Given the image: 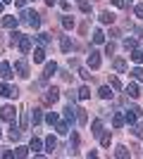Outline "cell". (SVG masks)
Masks as SVG:
<instances>
[{
    "instance_id": "41",
    "label": "cell",
    "mask_w": 143,
    "mask_h": 159,
    "mask_svg": "<svg viewBox=\"0 0 143 159\" xmlns=\"http://www.w3.org/2000/svg\"><path fill=\"white\" fill-rule=\"evenodd\" d=\"M115 69L117 71H124V69H126V62L124 60H115Z\"/></svg>"
},
{
    "instance_id": "28",
    "label": "cell",
    "mask_w": 143,
    "mask_h": 159,
    "mask_svg": "<svg viewBox=\"0 0 143 159\" xmlns=\"http://www.w3.org/2000/svg\"><path fill=\"white\" fill-rule=\"evenodd\" d=\"M29 150H34V152H41V150H43V143H41L38 138H34V140H31V147H29Z\"/></svg>"
},
{
    "instance_id": "29",
    "label": "cell",
    "mask_w": 143,
    "mask_h": 159,
    "mask_svg": "<svg viewBox=\"0 0 143 159\" xmlns=\"http://www.w3.org/2000/svg\"><path fill=\"white\" fill-rule=\"evenodd\" d=\"M115 154H117V157H119V159H124V157H129V150H126V147H124V145H119V147H117V150H115Z\"/></svg>"
},
{
    "instance_id": "5",
    "label": "cell",
    "mask_w": 143,
    "mask_h": 159,
    "mask_svg": "<svg viewBox=\"0 0 143 159\" xmlns=\"http://www.w3.org/2000/svg\"><path fill=\"white\" fill-rule=\"evenodd\" d=\"M138 116H141V107H131L129 112L124 114V121H126V124H136Z\"/></svg>"
},
{
    "instance_id": "37",
    "label": "cell",
    "mask_w": 143,
    "mask_h": 159,
    "mask_svg": "<svg viewBox=\"0 0 143 159\" xmlns=\"http://www.w3.org/2000/svg\"><path fill=\"white\" fill-rule=\"evenodd\" d=\"M14 157H29V147H17V150H14Z\"/></svg>"
},
{
    "instance_id": "27",
    "label": "cell",
    "mask_w": 143,
    "mask_h": 159,
    "mask_svg": "<svg viewBox=\"0 0 143 159\" xmlns=\"http://www.w3.org/2000/svg\"><path fill=\"white\" fill-rule=\"evenodd\" d=\"M88 98H91L88 86H81V88H79V100H88Z\"/></svg>"
},
{
    "instance_id": "3",
    "label": "cell",
    "mask_w": 143,
    "mask_h": 159,
    "mask_svg": "<svg viewBox=\"0 0 143 159\" xmlns=\"http://www.w3.org/2000/svg\"><path fill=\"white\" fill-rule=\"evenodd\" d=\"M14 116H17V112H14V107H12V105H5L2 109H0V119H5V121H10V124H12Z\"/></svg>"
},
{
    "instance_id": "10",
    "label": "cell",
    "mask_w": 143,
    "mask_h": 159,
    "mask_svg": "<svg viewBox=\"0 0 143 159\" xmlns=\"http://www.w3.org/2000/svg\"><path fill=\"white\" fill-rule=\"evenodd\" d=\"M17 24H19V19H17L14 14H10V17H2V26H5V29H14Z\"/></svg>"
},
{
    "instance_id": "7",
    "label": "cell",
    "mask_w": 143,
    "mask_h": 159,
    "mask_svg": "<svg viewBox=\"0 0 143 159\" xmlns=\"http://www.w3.org/2000/svg\"><path fill=\"white\" fill-rule=\"evenodd\" d=\"M17 45H19V52H24V55L31 52V38H29V36H21Z\"/></svg>"
},
{
    "instance_id": "45",
    "label": "cell",
    "mask_w": 143,
    "mask_h": 159,
    "mask_svg": "<svg viewBox=\"0 0 143 159\" xmlns=\"http://www.w3.org/2000/svg\"><path fill=\"white\" fill-rule=\"evenodd\" d=\"M105 52H107V55L115 52V43H107V45H105Z\"/></svg>"
},
{
    "instance_id": "18",
    "label": "cell",
    "mask_w": 143,
    "mask_h": 159,
    "mask_svg": "<svg viewBox=\"0 0 143 159\" xmlns=\"http://www.w3.org/2000/svg\"><path fill=\"white\" fill-rule=\"evenodd\" d=\"M112 126H115V128H122L124 126V114L115 112V116H112Z\"/></svg>"
},
{
    "instance_id": "11",
    "label": "cell",
    "mask_w": 143,
    "mask_h": 159,
    "mask_svg": "<svg viewBox=\"0 0 143 159\" xmlns=\"http://www.w3.org/2000/svg\"><path fill=\"white\" fill-rule=\"evenodd\" d=\"M55 71H57V64H55V62H48V64H45V71H43V81H48Z\"/></svg>"
},
{
    "instance_id": "31",
    "label": "cell",
    "mask_w": 143,
    "mask_h": 159,
    "mask_svg": "<svg viewBox=\"0 0 143 159\" xmlns=\"http://www.w3.org/2000/svg\"><path fill=\"white\" fill-rule=\"evenodd\" d=\"M19 135H21V131H19L17 126H14V121H12V126H10V138H12V140H17Z\"/></svg>"
},
{
    "instance_id": "40",
    "label": "cell",
    "mask_w": 143,
    "mask_h": 159,
    "mask_svg": "<svg viewBox=\"0 0 143 159\" xmlns=\"http://www.w3.org/2000/svg\"><path fill=\"white\" fill-rule=\"evenodd\" d=\"M19 38H21L19 31H12V33H10V43H12V45H14V43H19Z\"/></svg>"
},
{
    "instance_id": "9",
    "label": "cell",
    "mask_w": 143,
    "mask_h": 159,
    "mask_svg": "<svg viewBox=\"0 0 143 159\" xmlns=\"http://www.w3.org/2000/svg\"><path fill=\"white\" fill-rule=\"evenodd\" d=\"M100 66V55L95 52V50H91V55H88V69H98Z\"/></svg>"
},
{
    "instance_id": "8",
    "label": "cell",
    "mask_w": 143,
    "mask_h": 159,
    "mask_svg": "<svg viewBox=\"0 0 143 159\" xmlns=\"http://www.w3.org/2000/svg\"><path fill=\"white\" fill-rule=\"evenodd\" d=\"M64 121H67V124H74L76 121V107L74 105H69L67 109H64Z\"/></svg>"
},
{
    "instance_id": "51",
    "label": "cell",
    "mask_w": 143,
    "mask_h": 159,
    "mask_svg": "<svg viewBox=\"0 0 143 159\" xmlns=\"http://www.w3.org/2000/svg\"><path fill=\"white\" fill-rule=\"evenodd\" d=\"M2 2H5V5H7V2H12V0H2Z\"/></svg>"
},
{
    "instance_id": "38",
    "label": "cell",
    "mask_w": 143,
    "mask_h": 159,
    "mask_svg": "<svg viewBox=\"0 0 143 159\" xmlns=\"http://www.w3.org/2000/svg\"><path fill=\"white\" fill-rule=\"evenodd\" d=\"M79 10L88 14V12H91V2H88V0H81V2H79Z\"/></svg>"
},
{
    "instance_id": "12",
    "label": "cell",
    "mask_w": 143,
    "mask_h": 159,
    "mask_svg": "<svg viewBox=\"0 0 143 159\" xmlns=\"http://www.w3.org/2000/svg\"><path fill=\"white\" fill-rule=\"evenodd\" d=\"M0 76H2V79H12V76H14V74H12V66L7 64V62L0 64Z\"/></svg>"
},
{
    "instance_id": "34",
    "label": "cell",
    "mask_w": 143,
    "mask_h": 159,
    "mask_svg": "<svg viewBox=\"0 0 143 159\" xmlns=\"http://www.w3.org/2000/svg\"><path fill=\"white\" fill-rule=\"evenodd\" d=\"M36 38H38V43H41V45H48V43H50V33H38Z\"/></svg>"
},
{
    "instance_id": "46",
    "label": "cell",
    "mask_w": 143,
    "mask_h": 159,
    "mask_svg": "<svg viewBox=\"0 0 143 159\" xmlns=\"http://www.w3.org/2000/svg\"><path fill=\"white\" fill-rule=\"evenodd\" d=\"M79 74H81V79H86V81L91 79V71H88V69H81V71H79Z\"/></svg>"
},
{
    "instance_id": "16",
    "label": "cell",
    "mask_w": 143,
    "mask_h": 159,
    "mask_svg": "<svg viewBox=\"0 0 143 159\" xmlns=\"http://www.w3.org/2000/svg\"><path fill=\"white\" fill-rule=\"evenodd\" d=\"M43 60H45V50H43V48H36V50H34V62H36V64H41Z\"/></svg>"
},
{
    "instance_id": "30",
    "label": "cell",
    "mask_w": 143,
    "mask_h": 159,
    "mask_svg": "<svg viewBox=\"0 0 143 159\" xmlns=\"http://www.w3.org/2000/svg\"><path fill=\"white\" fill-rule=\"evenodd\" d=\"M131 60L136 62V64H141V62H143V52H141V50H136V48H134V52H131Z\"/></svg>"
},
{
    "instance_id": "1",
    "label": "cell",
    "mask_w": 143,
    "mask_h": 159,
    "mask_svg": "<svg viewBox=\"0 0 143 159\" xmlns=\"http://www.w3.org/2000/svg\"><path fill=\"white\" fill-rule=\"evenodd\" d=\"M19 21H26L29 26L38 29V26H41V14H36L34 10H24V12H21V17H19Z\"/></svg>"
},
{
    "instance_id": "20",
    "label": "cell",
    "mask_w": 143,
    "mask_h": 159,
    "mask_svg": "<svg viewBox=\"0 0 143 159\" xmlns=\"http://www.w3.org/2000/svg\"><path fill=\"white\" fill-rule=\"evenodd\" d=\"M60 48H62V52H69V50H72V38H69V36H62Z\"/></svg>"
},
{
    "instance_id": "33",
    "label": "cell",
    "mask_w": 143,
    "mask_h": 159,
    "mask_svg": "<svg viewBox=\"0 0 143 159\" xmlns=\"http://www.w3.org/2000/svg\"><path fill=\"white\" fill-rule=\"evenodd\" d=\"M110 86H112V90H122V81L117 79V76H112V79H110Z\"/></svg>"
},
{
    "instance_id": "15",
    "label": "cell",
    "mask_w": 143,
    "mask_h": 159,
    "mask_svg": "<svg viewBox=\"0 0 143 159\" xmlns=\"http://www.w3.org/2000/svg\"><path fill=\"white\" fill-rule=\"evenodd\" d=\"M91 133H93V135H98V138H100V133H102V121H100V119H95L93 124H91Z\"/></svg>"
},
{
    "instance_id": "23",
    "label": "cell",
    "mask_w": 143,
    "mask_h": 159,
    "mask_svg": "<svg viewBox=\"0 0 143 159\" xmlns=\"http://www.w3.org/2000/svg\"><path fill=\"white\" fill-rule=\"evenodd\" d=\"M100 21L102 24H112V21H115V14L112 12H100Z\"/></svg>"
},
{
    "instance_id": "42",
    "label": "cell",
    "mask_w": 143,
    "mask_h": 159,
    "mask_svg": "<svg viewBox=\"0 0 143 159\" xmlns=\"http://www.w3.org/2000/svg\"><path fill=\"white\" fill-rule=\"evenodd\" d=\"M110 2H112V5H115V7H126V5H129L126 0H110Z\"/></svg>"
},
{
    "instance_id": "47",
    "label": "cell",
    "mask_w": 143,
    "mask_h": 159,
    "mask_svg": "<svg viewBox=\"0 0 143 159\" xmlns=\"http://www.w3.org/2000/svg\"><path fill=\"white\" fill-rule=\"evenodd\" d=\"M2 157H5V159H12V157H14V152H10V150H5V152H2Z\"/></svg>"
},
{
    "instance_id": "14",
    "label": "cell",
    "mask_w": 143,
    "mask_h": 159,
    "mask_svg": "<svg viewBox=\"0 0 143 159\" xmlns=\"http://www.w3.org/2000/svg\"><path fill=\"white\" fill-rule=\"evenodd\" d=\"M55 131L60 133V135H67L69 133V124L67 121H57V124H55Z\"/></svg>"
},
{
    "instance_id": "49",
    "label": "cell",
    "mask_w": 143,
    "mask_h": 159,
    "mask_svg": "<svg viewBox=\"0 0 143 159\" xmlns=\"http://www.w3.org/2000/svg\"><path fill=\"white\" fill-rule=\"evenodd\" d=\"M45 5H55V0H45Z\"/></svg>"
},
{
    "instance_id": "19",
    "label": "cell",
    "mask_w": 143,
    "mask_h": 159,
    "mask_svg": "<svg viewBox=\"0 0 143 159\" xmlns=\"http://www.w3.org/2000/svg\"><path fill=\"white\" fill-rule=\"evenodd\" d=\"M98 95H100L102 100H110L112 95H115V93H112V86H110V88H107V86H102L100 90H98Z\"/></svg>"
},
{
    "instance_id": "21",
    "label": "cell",
    "mask_w": 143,
    "mask_h": 159,
    "mask_svg": "<svg viewBox=\"0 0 143 159\" xmlns=\"http://www.w3.org/2000/svg\"><path fill=\"white\" fill-rule=\"evenodd\" d=\"M55 147H57V140H55L53 135H48V138H45V150H48L50 154H53V150H55Z\"/></svg>"
},
{
    "instance_id": "13",
    "label": "cell",
    "mask_w": 143,
    "mask_h": 159,
    "mask_svg": "<svg viewBox=\"0 0 143 159\" xmlns=\"http://www.w3.org/2000/svg\"><path fill=\"white\" fill-rule=\"evenodd\" d=\"M29 121H31L34 126H38V124L43 121V114H41V109H34V112H31V116H29Z\"/></svg>"
},
{
    "instance_id": "50",
    "label": "cell",
    "mask_w": 143,
    "mask_h": 159,
    "mask_svg": "<svg viewBox=\"0 0 143 159\" xmlns=\"http://www.w3.org/2000/svg\"><path fill=\"white\" fill-rule=\"evenodd\" d=\"M2 7H5V2H2V0H0V12H2Z\"/></svg>"
},
{
    "instance_id": "36",
    "label": "cell",
    "mask_w": 143,
    "mask_h": 159,
    "mask_svg": "<svg viewBox=\"0 0 143 159\" xmlns=\"http://www.w3.org/2000/svg\"><path fill=\"white\" fill-rule=\"evenodd\" d=\"M62 26L64 29H74V19H72V17H62Z\"/></svg>"
},
{
    "instance_id": "39",
    "label": "cell",
    "mask_w": 143,
    "mask_h": 159,
    "mask_svg": "<svg viewBox=\"0 0 143 159\" xmlns=\"http://www.w3.org/2000/svg\"><path fill=\"white\" fill-rule=\"evenodd\" d=\"M136 45H138L136 38H126V40H124V48H126V50H134Z\"/></svg>"
},
{
    "instance_id": "44",
    "label": "cell",
    "mask_w": 143,
    "mask_h": 159,
    "mask_svg": "<svg viewBox=\"0 0 143 159\" xmlns=\"http://www.w3.org/2000/svg\"><path fill=\"white\" fill-rule=\"evenodd\" d=\"M76 145H79V135H76V133H72V152H74Z\"/></svg>"
},
{
    "instance_id": "22",
    "label": "cell",
    "mask_w": 143,
    "mask_h": 159,
    "mask_svg": "<svg viewBox=\"0 0 143 159\" xmlns=\"http://www.w3.org/2000/svg\"><path fill=\"white\" fill-rule=\"evenodd\" d=\"M102 40H105V33H102L100 29H95V31H93V43H95V45H100Z\"/></svg>"
},
{
    "instance_id": "32",
    "label": "cell",
    "mask_w": 143,
    "mask_h": 159,
    "mask_svg": "<svg viewBox=\"0 0 143 159\" xmlns=\"http://www.w3.org/2000/svg\"><path fill=\"white\" fill-rule=\"evenodd\" d=\"M131 133H134L136 138H143V126H138V124H131Z\"/></svg>"
},
{
    "instance_id": "52",
    "label": "cell",
    "mask_w": 143,
    "mask_h": 159,
    "mask_svg": "<svg viewBox=\"0 0 143 159\" xmlns=\"http://www.w3.org/2000/svg\"><path fill=\"white\" fill-rule=\"evenodd\" d=\"M0 138H2V133H0Z\"/></svg>"
},
{
    "instance_id": "25",
    "label": "cell",
    "mask_w": 143,
    "mask_h": 159,
    "mask_svg": "<svg viewBox=\"0 0 143 159\" xmlns=\"http://www.w3.org/2000/svg\"><path fill=\"white\" fill-rule=\"evenodd\" d=\"M45 121H48V124H50V126H55V124L60 121V116H57V114H55V112H48V114H45Z\"/></svg>"
},
{
    "instance_id": "35",
    "label": "cell",
    "mask_w": 143,
    "mask_h": 159,
    "mask_svg": "<svg viewBox=\"0 0 143 159\" xmlns=\"http://www.w3.org/2000/svg\"><path fill=\"white\" fill-rule=\"evenodd\" d=\"M131 76H134L136 81H143V66H136V69L131 71Z\"/></svg>"
},
{
    "instance_id": "24",
    "label": "cell",
    "mask_w": 143,
    "mask_h": 159,
    "mask_svg": "<svg viewBox=\"0 0 143 159\" xmlns=\"http://www.w3.org/2000/svg\"><path fill=\"white\" fill-rule=\"evenodd\" d=\"M76 121H79V124H86V121H88V116H86V109H76Z\"/></svg>"
},
{
    "instance_id": "2",
    "label": "cell",
    "mask_w": 143,
    "mask_h": 159,
    "mask_svg": "<svg viewBox=\"0 0 143 159\" xmlns=\"http://www.w3.org/2000/svg\"><path fill=\"white\" fill-rule=\"evenodd\" d=\"M57 100H60V90H57V88H48L45 95H43V102H45V105H55Z\"/></svg>"
},
{
    "instance_id": "17",
    "label": "cell",
    "mask_w": 143,
    "mask_h": 159,
    "mask_svg": "<svg viewBox=\"0 0 143 159\" xmlns=\"http://www.w3.org/2000/svg\"><path fill=\"white\" fill-rule=\"evenodd\" d=\"M126 95H129V98H138V95H141L136 83H129V86H126Z\"/></svg>"
},
{
    "instance_id": "26",
    "label": "cell",
    "mask_w": 143,
    "mask_h": 159,
    "mask_svg": "<svg viewBox=\"0 0 143 159\" xmlns=\"http://www.w3.org/2000/svg\"><path fill=\"white\" fill-rule=\"evenodd\" d=\"M110 143H112V135H110V133H100V145L110 147Z\"/></svg>"
},
{
    "instance_id": "48",
    "label": "cell",
    "mask_w": 143,
    "mask_h": 159,
    "mask_svg": "<svg viewBox=\"0 0 143 159\" xmlns=\"http://www.w3.org/2000/svg\"><path fill=\"white\" fill-rule=\"evenodd\" d=\"M14 5H17V7H24V5H26V0H14Z\"/></svg>"
},
{
    "instance_id": "6",
    "label": "cell",
    "mask_w": 143,
    "mask_h": 159,
    "mask_svg": "<svg viewBox=\"0 0 143 159\" xmlns=\"http://www.w3.org/2000/svg\"><path fill=\"white\" fill-rule=\"evenodd\" d=\"M0 95H2V98H17L19 90L12 88V86H7V83H0Z\"/></svg>"
},
{
    "instance_id": "43",
    "label": "cell",
    "mask_w": 143,
    "mask_h": 159,
    "mask_svg": "<svg viewBox=\"0 0 143 159\" xmlns=\"http://www.w3.org/2000/svg\"><path fill=\"white\" fill-rule=\"evenodd\" d=\"M134 12H136L138 19H143V5H136V7H134Z\"/></svg>"
},
{
    "instance_id": "4",
    "label": "cell",
    "mask_w": 143,
    "mask_h": 159,
    "mask_svg": "<svg viewBox=\"0 0 143 159\" xmlns=\"http://www.w3.org/2000/svg\"><path fill=\"white\" fill-rule=\"evenodd\" d=\"M14 71L26 79V76H29V62L26 60H17V62H14Z\"/></svg>"
}]
</instances>
